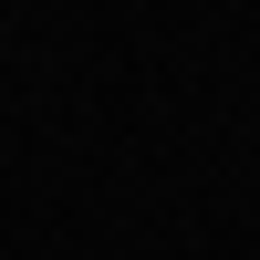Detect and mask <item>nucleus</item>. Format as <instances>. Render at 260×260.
<instances>
[]
</instances>
